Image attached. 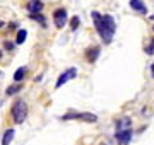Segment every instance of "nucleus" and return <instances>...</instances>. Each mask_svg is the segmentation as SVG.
<instances>
[{"label": "nucleus", "instance_id": "9d476101", "mask_svg": "<svg viewBox=\"0 0 154 145\" xmlns=\"http://www.w3.org/2000/svg\"><path fill=\"white\" fill-rule=\"evenodd\" d=\"M24 75H26V67H19V68L16 70V73H14V80L19 84V82H22Z\"/></svg>", "mask_w": 154, "mask_h": 145}, {"label": "nucleus", "instance_id": "423d86ee", "mask_svg": "<svg viewBox=\"0 0 154 145\" xmlns=\"http://www.w3.org/2000/svg\"><path fill=\"white\" fill-rule=\"evenodd\" d=\"M53 19H55L57 28H63L67 24V10L65 9H57V10L53 12Z\"/></svg>", "mask_w": 154, "mask_h": 145}, {"label": "nucleus", "instance_id": "20e7f679", "mask_svg": "<svg viewBox=\"0 0 154 145\" xmlns=\"http://www.w3.org/2000/svg\"><path fill=\"white\" fill-rule=\"evenodd\" d=\"M77 75V68H69V70H65V72L62 73L60 77H58V80H57V84H55V87L57 89H60L62 85L63 84H67V82H69V80H72V78L75 77Z\"/></svg>", "mask_w": 154, "mask_h": 145}, {"label": "nucleus", "instance_id": "ddd939ff", "mask_svg": "<svg viewBox=\"0 0 154 145\" xmlns=\"http://www.w3.org/2000/svg\"><path fill=\"white\" fill-rule=\"evenodd\" d=\"M99 56V48L96 46V48H93V50H89V61H96V58Z\"/></svg>", "mask_w": 154, "mask_h": 145}, {"label": "nucleus", "instance_id": "9b49d317", "mask_svg": "<svg viewBox=\"0 0 154 145\" xmlns=\"http://www.w3.org/2000/svg\"><path fill=\"white\" fill-rule=\"evenodd\" d=\"M116 128L118 130L130 128V118H122V120H118V121H116Z\"/></svg>", "mask_w": 154, "mask_h": 145}, {"label": "nucleus", "instance_id": "6e6552de", "mask_svg": "<svg viewBox=\"0 0 154 145\" xmlns=\"http://www.w3.org/2000/svg\"><path fill=\"white\" fill-rule=\"evenodd\" d=\"M128 4H130V7H132L134 10H137L139 14H146V12H147V9H146L142 0H130Z\"/></svg>", "mask_w": 154, "mask_h": 145}, {"label": "nucleus", "instance_id": "7ed1b4c3", "mask_svg": "<svg viewBox=\"0 0 154 145\" xmlns=\"http://www.w3.org/2000/svg\"><path fill=\"white\" fill-rule=\"evenodd\" d=\"M63 121L67 120H82V121H88V123H96L98 121V116L93 114V113H67L62 116Z\"/></svg>", "mask_w": 154, "mask_h": 145}, {"label": "nucleus", "instance_id": "aec40b11", "mask_svg": "<svg viewBox=\"0 0 154 145\" xmlns=\"http://www.w3.org/2000/svg\"><path fill=\"white\" fill-rule=\"evenodd\" d=\"M0 106H2V101H0Z\"/></svg>", "mask_w": 154, "mask_h": 145}, {"label": "nucleus", "instance_id": "f257e3e1", "mask_svg": "<svg viewBox=\"0 0 154 145\" xmlns=\"http://www.w3.org/2000/svg\"><path fill=\"white\" fill-rule=\"evenodd\" d=\"M91 17H93L94 28H96V31L99 33L103 43L110 45L111 39H113V34H115V31H116V22H115V19H113V16H110V14L101 16L99 12H93Z\"/></svg>", "mask_w": 154, "mask_h": 145}, {"label": "nucleus", "instance_id": "f8f14e48", "mask_svg": "<svg viewBox=\"0 0 154 145\" xmlns=\"http://www.w3.org/2000/svg\"><path fill=\"white\" fill-rule=\"evenodd\" d=\"M26 38H28V31H26V29H19V33H17V39H16V43H17V45H22V43L26 41Z\"/></svg>", "mask_w": 154, "mask_h": 145}, {"label": "nucleus", "instance_id": "f3484780", "mask_svg": "<svg viewBox=\"0 0 154 145\" xmlns=\"http://www.w3.org/2000/svg\"><path fill=\"white\" fill-rule=\"evenodd\" d=\"M5 48H7V50H12V48H14V45H12L11 41H7V43H5Z\"/></svg>", "mask_w": 154, "mask_h": 145}, {"label": "nucleus", "instance_id": "dca6fc26", "mask_svg": "<svg viewBox=\"0 0 154 145\" xmlns=\"http://www.w3.org/2000/svg\"><path fill=\"white\" fill-rule=\"evenodd\" d=\"M146 53H147V55H152V53H154V39L151 41V46L146 48Z\"/></svg>", "mask_w": 154, "mask_h": 145}, {"label": "nucleus", "instance_id": "1a4fd4ad", "mask_svg": "<svg viewBox=\"0 0 154 145\" xmlns=\"http://www.w3.org/2000/svg\"><path fill=\"white\" fill-rule=\"evenodd\" d=\"M14 135H16V132L12 128L5 130V133H4V137H2V145H11V142L14 140Z\"/></svg>", "mask_w": 154, "mask_h": 145}, {"label": "nucleus", "instance_id": "f03ea898", "mask_svg": "<svg viewBox=\"0 0 154 145\" xmlns=\"http://www.w3.org/2000/svg\"><path fill=\"white\" fill-rule=\"evenodd\" d=\"M11 114H12V118H14V121H16L17 125L22 123L26 120V116H28V106H26V102L22 99H17L16 102H14L12 109H11Z\"/></svg>", "mask_w": 154, "mask_h": 145}, {"label": "nucleus", "instance_id": "0eeeda50", "mask_svg": "<svg viewBox=\"0 0 154 145\" xmlns=\"http://www.w3.org/2000/svg\"><path fill=\"white\" fill-rule=\"evenodd\" d=\"M28 10H29L31 16L41 14V10H43V2H41V0H29L28 2Z\"/></svg>", "mask_w": 154, "mask_h": 145}, {"label": "nucleus", "instance_id": "4468645a", "mask_svg": "<svg viewBox=\"0 0 154 145\" xmlns=\"http://www.w3.org/2000/svg\"><path fill=\"white\" fill-rule=\"evenodd\" d=\"M21 89H22V85H21V84L11 85V87H7V94H9V96H12V94H16V92H19Z\"/></svg>", "mask_w": 154, "mask_h": 145}, {"label": "nucleus", "instance_id": "2eb2a0df", "mask_svg": "<svg viewBox=\"0 0 154 145\" xmlns=\"http://www.w3.org/2000/svg\"><path fill=\"white\" fill-rule=\"evenodd\" d=\"M79 24H81V19H79L77 16H74L72 17V21H70V29L72 31H75V29L79 28Z\"/></svg>", "mask_w": 154, "mask_h": 145}, {"label": "nucleus", "instance_id": "412c9836", "mask_svg": "<svg viewBox=\"0 0 154 145\" xmlns=\"http://www.w3.org/2000/svg\"><path fill=\"white\" fill-rule=\"evenodd\" d=\"M0 56H2V51H0Z\"/></svg>", "mask_w": 154, "mask_h": 145}, {"label": "nucleus", "instance_id": "a211bd4d", "mask_svg": "<svg viewBox=\"0 0 154 145\" xmlns=\"http://www.w3.org/2000/svg\"><path fill=\"white\" fill-rule=\"evenodd\" d=\"M151 72H152V77H154V63L151 65Z\"/></svg>", "mask_w": 154, "mask_h": 145}, {"label": "nucleus", "instance_id": "6ab92c4d", "mask_svg": "<svg viewBox=\"0 0 154 145\" xmlns=\"http://www.w3.org/2000/svg\"><path fill=\"white\" fill-rule=\"evenodd\" d=\"M2 26H4V22H2V21H0V28H2Z\"/></svg>", "mask_w": 154, "mask_h": 145}, {"label": "nucleus", "instance_id": "39448f33", "mask_svg": "<svg viewBox=\"0 0 154 145\" xmlns=\"http://www.w3.org/2000/svg\"><path fill=\"white\" fill-rule=\"evenodd\" d=\"M115 138L116 142L120 145H128L130 144V140H132V130L130 128H127V130H118L115 135Z\"/></svg>", "mask_w": 154, "mask_h": 145}]
</instances>
